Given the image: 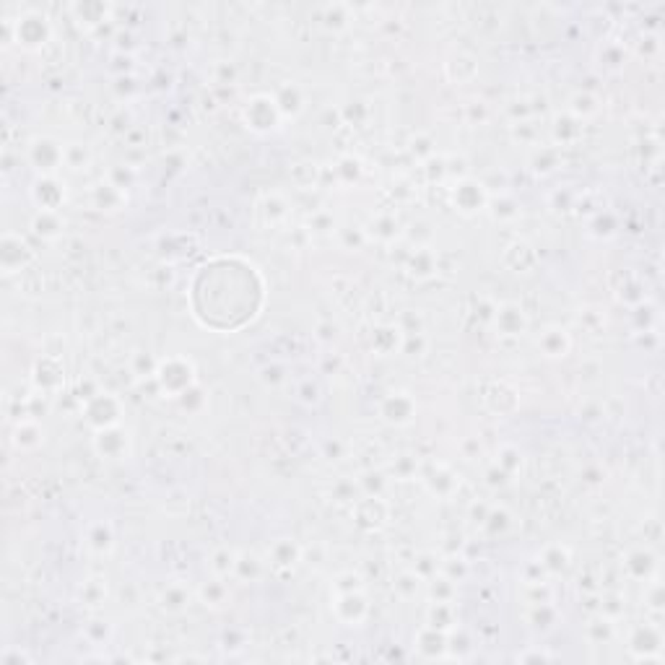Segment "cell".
<instances>
[{
  "label": "cell",
  "instance_id": "1",
  "mask_svg": "<svg viewBox=\"0 0 665 665\" xmlns=\"http://www.w3.org/2000/svg\"><path fill=\"white\" fill-rule=\"evenodd\" d=\"M161 372H169V377L159 375L161 385H164V390H167V393L182 395L185 390L193 385V366L187 364L185 359H169V362H164Z\"/></svg>",
  "mask_w": 665,
  "mask_h": 665
},
{
  "label": "cell",
  "instance_id": "2",
  "mask_svg": "<svg viewBox=\"0 0 665 665\" xmlns=\"http://www.w3.org/2000/svg\"><path fill=\"white\" fill-rule=\"evenodd\" d=\"M276 120H279V104H276V99L258 97L250 102V107H247V122L255 130L273 128Z\"/></svg>",
  "mask_w": 665,
  "mask_h": 665
},
{
  "label": "cell",
  "instance_id": "3",
  "mask_svg": "<svg viewBox=\"0 0 665 665\" xmlns=\"http://www.w3.org/2000/svg\"><path fill=\"white\" fill-rule=\"evenodd\" d=\"M29 156H32V161L39 167V169L50 172V169H55L57 164H63L65 161V149L60 146V143H55V140L42 138V140H34L32 143Z\"/></svg>",
  "mask_w": 665,
  "mask_h": 665
},
{
  "label": "cell",
  "instance_id": "4",
  "mask_svg": "<svg viewBox=\"0 0 665 665\" xmlns=\"http://www.w3.org/2000/svg\"><path fill=\"white\" fill-rule=\"evenodd\" d=\"M97 450L104 458H122L128 450V434L118 427H104L97 437Z\"/></svg>",
  "mask_w": 665,
  "mask_h": 665
},
{
  "label": "cell",
  "instance_id": "5",
  "mask_svg": "<svg viewBox=\"0 0 665 665\" xmlns=\"http://www.w3.org/2000/svg\"><path fill=\"white\" fill-rule=\"evenodd\" d=\"M496 330L499 335H520L525 330V315L517 304H505L496 310Z\"/></svg>",
  "mask_w": 665,
  "mask_h": 665
},
{
  "label": "cell",
  "instance_id": "6",
  "mask_svg": "<svg viewBox=\"0 0 665 665\" xmlns=\"http://www.w3.org/2000/svg\"><path fill=\"white\" fill-rule=\"evenodd\" d=\"M382 413H385L387 421H395V424H406L413 416V400L406 395V393H395L385 400L382 406Z\"/></svg>",
  "mask_w": 665,
  "mask_h": 665
},
{
  "label": "cell",
  "instance_id": "7",
  "mask_svg": "<svg viewBox=\"0 0 665 665\" xmlns=\"http://www.w3.org/2000/svg\"><path fill=\"white\" fill-rule=\"evenodd\" d=\"M483 200H486V195H483L481 185L460 182L458 187H455V203H458V208H460V211H465V214L478 211V208L483 205Z\"/></svg>",
  "mask_w": 665,
  "mask_h": 665
},
{
  "label": "cell",
  "instance_id": "8",
  "mask_svg": "<svg viewBox=\"0 0 665 665\" xmlns=\"http://www.w3.org/2000/svg\"><path fill=\"white\" fill-rule=\"evenodd\" d=\"M538 346L546 356H564L569 351V335L561 328H546L538 338Z\"/></svg>",
  "mask_w": 665,
  "mask_h": 665
},
{
  "label": "cell",
  "instance_id": "9",
  "mask_svg": "<svg viewBox=\"0 0 665 665\" xmlns=\"http://www.w3.org/2000/svg\"><path fill=\"white\" fill-rule=\"evenodd\" d=\"M34 198H37V203L42 205V211H55L57 203L63 200V193H60V187L53 180H42L34 187Z\"/></svg>",
  "mask_w": 665,
  "mask_h": 665
},
{
  "label": "cell",
  "instance_id": "10",
  "mask_svg": "<svg viewBox=\"0 0 665 665\" xmlns=\"http://www.w3.org/2000/svg\"><path fill=\"white\" fill-rule=\"evenodd\" d=\"M13 442H16L19 450H32V447H37V444L42 442V429H39L37 424H32V421H21V424L16 427Z\"/></svg>",
  "mask_w": 665,
  "mask_h": 665
},
{
  "label": "cell",
  "instance_id": "11",
  "mask_svg": "<svg viewBox=\"0 0 665 665\" xmlns=\"http://www.w3.org/2000/svg\"><path fill=\"white\" fill-rule=\"evenodd\" d=\"M44 21V19H42ZM39 19H24L19 24V39L26 44H44V37H47V24H42Z\"/></svg>",
  "mask_w": 665,
  "mask_h": 665
},
{
  "label": "cell",
  "instance_id": "12",
  "mask_svg": "<svg viewBox=\"0 0 665 665\" xmlns=\"http://www.w3.org/2000/svg\"><path fill=\"white\" fill-rule=\"evenodd\" d=\"M34 232L39 236H44V239H53V236H57L60 232H63V224H60V218H57V214L55 211H42V214L34 218Z\"/></svg>",
  "mask_w": 665,
  "mask_h": 665
},
{
  "label": "cell",
  "instance_id": "13",
  "mask_svg": "<svg viewBox=\"0 0 665 665\" xmlns=\"http://www.w3.org/2000/svg\"><path fill=\"white\" fill-rule=\"evenodd\" d=\"M86 543L94 548V551H109V548H112V530H109V525L97 523V525L88 527Z\"/></svg>",
  "mask_w": 665,
  "mask_h": 665
},
{
  "label": "cell",
  "instance_id": "14",
  "mask_svg": "<svg viewBox=\"0 0 665 665\" xmlns=\"http://www.w3.org/2000/svg\"><path fill=\"white\" fill-rule=\"evenodd\" d=\"M653 561L655 556L650 554V551H634V554H629V559H626V567H629V572H632V577H647L650 574V569H653Z\"/></svg>",
  "mask_w": 665,
  "mask_h": 665
},
{
  "label": "cell",
  "instance_id": "15",
  "mask_svg": "<svg viewBox=\"0 0 665 665\" xmlns=\"http://www.w3.org/2000/svg\"><path fill=\"white\" fill-rule=\"evenodd\" d=\"M187 601H190V595H187V590L180 588V585H169V588L164 590V595H161V606H164L167 611H182L185 606H187Z\"/></svg>",
  "mask_w": 665,
  "mask_h": 665
},
{
  "label": "cell",
  "instance_id": "16",
  "mask_svg": "<svg viewBox=\"0 0 665 665\" xmlns=\"http://www.w3.org/2000/svg\"><path fill=\"white\" fill-rule=\"evenodd\" d=\"M234 567H236V554H232L229 548H218L214 556H211V569H214L218 577L232 574Z\"/></svg>",
  "mask_w": 665,
  "mask_h": 665
},
{
  "label": "cell",
  "instance_id": "17",
  "mask_svg": "<svg viewBox=\"0 0 665 665\" xmlns=\"http://www.w3.org/2000/svg\"><path fill=\"white\" fill-rule=\"evenodd\" d=\"M297 556H299V551H297V546H294L291 541H279V543H273V548H270V559H273L279 567L294 564Z\"/></svg>",
  "mask_w": 665,
  "mask_h": 665
},
{
  "label": "cell",
  "instance_id": "18",
  "mask_svg": "<svg viewBox=\"0 0 665 665\" xmlns=\"http://www.w3.org/2000/svg\"><path fill=\"white\" fill-rule=\"evenodd\" d=\"M567 561H569V554L561 546L546 548V551H543V559H541L543 569H548V572H561V569L567 567Z\"/></svg>",
  "mask_w": 665,
  "mask_h": 665
},
{
  "label": "cell",
  "instance_id": "19",
  "mask_svg": "<svg viewBox=\"0 0 665 665\" xmlns=\"http://www.w3.org/2000/svg\"><path fill=\"white\" fill-rule=\"evenodd\" d=\"M104 595H107V585H104L102 579H88V582H84V588H81V598H84L86 606H99V603L104 601Z\"/></svg>",
  "mask_w": 665,
  "mask_h": 665
},
{
  "label": "cell",
  "instance_id": "20",
  "mask_svg": "<svg viewBox=\"0 0 665 665\" xmlns=\"http://www.w3.org/2000/svg\"><path fill=\"white\" fill-rule=\"evenodd\" d=\"M421 574L419 572H403L400 577H397V582H395V588H397V592L403 595V598H411V595H416L419 592V588H421Z\"/></svg>",
  "mask_w": 665,
  "mask_h": 665
},
{
  "label": "cell",
  "instance_id": "21",
  "mask_svg": "<svg viewBox=\"0 0 665 665\" xmlns=\"http://www.w3.org/2000/svg\"><path fill=\"white\" fill-rule=\"evenodd\" d=\"M200 598H203L205 606H221V603H226V588L221 582H208L200 590Z\"/></svg>",
  "mask_w": 665,
  "mask_h": 665
},
{
  "label": "cell",
  "instance_id": "22",
  "mask_svg": "<svg viewBox=\"0 0 665 665\" xmlns=\"http://www.w3.org/2000/svg\"><path fill=\"white\" fill-rule=\"evenodd\" d=\"M86 161H88V153H86V149H84V146L73 143V146H68V149H65V164H68V167L81 169Z\"/></svg>",
  "mask_w": 665,
  "mask_h": 665
},
{
  "label": "cell",
  "instance_id": "23",
  "mask_svg": "<svg viewBox=\"0 0 665 665\" xmlns=\"http://www.w3.org/2000/svg\"><path fill=\"white\" fill-rule=\"evenodd\" d=\"M515 458H520V452H517L515 447H505V450H502L499 465H502V471H505L507 476L515 471V465H520V460H515Z\"/></svg>",
  "mask_w": 665,
  "mask_h": 665
},
{
  "label": "cell",
  "instance_id": "24",
  "mask_svg": "<svg viewBox=\"0 0 665 665\" xmlns=\"http://www.w3.org/2000/svg\"><path fill=\"white\" fill-rule=\"evenodd\" d=\"M572 102H574V104H572V109H574L577 115H590V112H595V109H598L590 97H574Z\"/></svg>",
  "mask_w": 665,
  "mask_h": 665
},
{
  "label": "cell",
  "instance_id": "25",
  "mask_svg": "<svg viewBox=\"0 0 665 665\" xmlns=\"http://www.w3.org/2000/svg\"><path fill=\"white\" fill-rule=\"evenodd\" d=\"M653 608H660V585H655L653 588V603H650Z\"/></svg>",
  "mask_w": 665,
  "mask_h": 665
}]
</instances>
